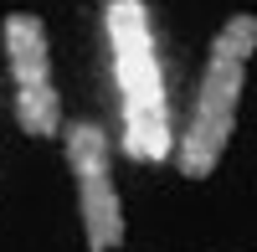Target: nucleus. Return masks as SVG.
Masks as SVG:
<instances>
[{
    "label": "nucleus",
    "mask_w": 257,
    "mask_h": 252,
    "mask_svg": "<svg viewBox=\"0 0 257 252\" xmlns=\"http://www.w3.org/2000/svg\"><path fill=\"white\" fill-rule=\"evenodd\" d=\"M103 41H108L118 82V150L139 165H165L175 155V113L170 82L155 41V16L144 0H103Z\"/></svg>",
    "instance_id": "nucleus-1"
},
{
    "label": "nucleus",
    "mask_w": 257,
    "mask_h": 252,
    "mask_svg": "<svg viewBox=\"0 0 257 252\" xmlns=\"http://www.w3.org/2000/svg\"><path fill=\"white\" fill-rule=\"evenodd\" d=\"M0 36H6V67H11L21 129L31 139H62V93H57V77H52L47 21L31 16V11H11Z\"/></svg>",
    "instance_id": "nucleus-4"
},
{
    "label": "nucleus",
    "mask_w": 257,
    "mask_h": 252,
    "mask_svg": "<svg viewBox=\"0 0 257 252\" xmlns=\"http://www.w3.org/2000/svg\"><path fill=\"white\" fill-rule=\"evenodd\" d=\"M62 155L77 180V221H82V242L88 252H118L128 237V216H123V196L113 180V144L98 123H67L62 129Z\"/></svg>",
    "instance_id": "nucleus-3"
},
{
    "label": "nucleus",
    "mask_w": 257,
    "mask_h": 252,
    "mask_svg": "<svg viewBox=\"0 0 257 252\" xmlns=\"http://www.w3.org/2000/svg\"><path fill=\"white\" fill-rule=\"evenodd\" d=\"M252 57H257V11H237L211 36L196 103H190L185 123H175V155H170V165H175L185 180L216 175V165L226 160L231 134H237V113H242Z\"/></svg>",
    "instance_id": "nucleus-2"
}]
</instances>
